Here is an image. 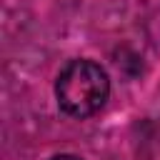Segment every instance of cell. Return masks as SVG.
Wrapping results in <instances>:
<instances>
[{
  "mask_svg": "<svg viewBox=\"0 0 160 160\" xmlns=\"http://www.w3.org/2000/svg\"><path fill=\"white\" fill-rule=\"evenodd\" d=\"M52 92L58 108L68 118L85 120L105 108L110 98V75L98 60L72 58L58 70Z\"/></svg>",
  "mask_w": 160,
  "mask_h": 160,
  "instance_id": "1",
  "label": "cell"
},
{
  "mask_svg": "<svg viewBox=\"0 0 160 160\" xmlns=\"http://www.w3.org/2000/svg\"><path fill=\"white\" fill-rule=\"evenodd\" d=\"M48 160H82V158L75 155V152H55V155H50Z\"/></svg>",
  "mask_w": 160,
  "mask_h": 160,
  "instance_id": "2",
  "label": "cell"
}]
</instances>
